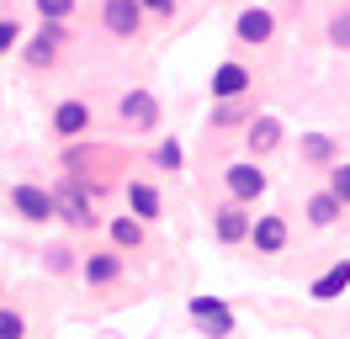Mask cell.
Here are the masks:
<instances>
[{"mask_svg":"<svg viewBox=\"0 0 350 339\" xmlns=\"http://www.w3.org/2000/svg\"><path fill=\"white\" fill-rule=\"evenodd\" d=\"M250 233H255V244H260L265 254H276V249L286 244V223H282V217H260Z\"/></svg>","mask_w":350,"mask_h":339,"instance_id":"8fae6325","label":"cell"},{"mask_svg":"<svg viewBox=\"0 0 350 339\" xmlns=\"http://www.w3.org/2000/svg\"><path fill=\"white\" fill-rule=\"evenodd\" d=\"M111 239H117L122 249H128V244H138V239H144V228H138V217H117V223H111Z\"/></svg>","mask_w":350,"mask_h":339,"instance_id":"e0dca14e","label":"cell"},{"mask_svg":"<svg viewBox=\"0 0 350 339\" xmlns=\"http://www.w3.org/2000/svg\"><path fill=\"white\" fill-rule=\"evenodd\" d=\"M271 27H276V21H271V11H244V16L234 21L239 42H265V38H271Z\"/></svg>","mask_w":350,"mask_h":339,"instance_id":"52a82bcc","label":"cell"},{"mask_svg":"<svg viewBox=\"0 0 350 339\" xmlns=\"http://www.w3.org/2000/svg\"><path fill=\"white\" fill-rule=\"evenodd\" d=\"M191 318H197L213 339H223L228 329H234V313H228L223 302H213V297H191Z\"/></svg>","mask_w":350,"mask_h":339,"instance_id":"6da1fadb","label":"cell"},{"mask_svg":"<svg viewBox=\"0 0 350 339\" xmlns=\"http://www.w3.org/2000/svg\"><path fill=\"white\" fill-rule=\"evenodd\" d=\"M329 38L340 42V48H350V11H345V16H334V27H329Z\"/></svg>","mask_w":350,"mask_h":339,"instance_id":"7402d4cb","label":"cell"},{"mask_svg":"<svg viewBox=\"0 0 350 339\" xmlns=\"http://www.w3.org/2000/svg\"><path fill=\"white\" fill-rule=\"evenodd\" d=\"M159 165H165V170H180V144H159Z\"/></svg>","mask_w":350,"mask_h":339,"instance_id":"cb8c5ba5","label":"cell"},{"mask_svg":"<svg viewBox=\"0 0 350 339\" xmlns=\"http://www.w3.org/2000/svg\"><path fill=\"white\" fill-rule=\"evenodd\" d=\"M128 207H133V217H159V191L154 186H128Z\"/></svg>","mask_w":350,"mask_h":339,"instance_id":"5bb4252c","label":"cell"},{"mask_svg":"<svg viewBox=\"0 0 350 339\" xmlns=\"http://www.w3.org/2000/svg\"><path fill=\"white\" fill-rule=\"evenodd\" d=\"M53 127H59L64 138H75V133H85V127H90V111L80 101H64L59 111H53Z\"/></svg>","mask_w":350,"mask_h":339,"instance_id":"30bf717a","label":"cell"},{"mask_svg":"<svg viewBox=\"0 0 350 339\" xmlns=\"http://www.w3.org/2000/svg\"><path fill=\"white\" fill-rule=\"evenodd\" d=\"M228 191H234V202H255V196L265 191V170L234 165V170H228Z\"/></svg>","mask_w":350,"mask_h":339,"instance_id":"277c9868","label":"cell"},{"mask_svg":"<svg viewBox=\"0 0 350 339\" xmlns=\"http://www.w3.org/2000/svg\"><path fill=\"white\" fill-rule=\"evenodd\" d=\"M64 217H69V223H80V228H85V223H96V217L85 212V196H80L75 186L64 191Z\"/></svg>","mask_w":350,"mask_h":339,"instance_id":"2e32d148","label":"cell"},{"mask_svg":"<svg viewBox=\"0 0 350 339\" xmlns=\"http://www.w3.org/2000/svg\"><path fill=\"white\" fill-rule=\"evenodd\" d=\"M213 90H218V96H244V90H250V69H244V64H223L218 74H213Z\"/></svg>","mask_w":350,"mask_h":339,"instance_id":"9c48e42d","label":"cell"},{"mask_svg":"<svg viewBox=\"0 0 350 339\" xmlns=\"http://www.w3.org/2000/svg\"><path fill=\"white\" fill-rule=\"evenodd\" d=\"M122 117H128L133 127H154L159 122V106H154L149 90H133V96H122Z\"/></svg>","mask_w":350,"mask_h":339,"instance_id":"8992f818","label":"cell"},{"mask_svg":"<svg viewBox=\"0 0 350 339\" xmlns=\"http://www.w3.org/2000/svg\"><path fill=\"white\" fill-rule=\"evenodd\" d=\"M340 207H345V202H340V196H334V191H319V196H313V202H308V217H313V223H319V228H329V223H334V217H340Z\"/></svg>","mask_w":350,"mask_h":339,"instance_id":"7c38bea8","label":"cell"},{"mask_svg":"<svg viewBox=\"0 0 350 339\" xmlns=\"http://www.w3.org/2000/svg\"><path fill=\"white\" fill-rule=\"evenodd\" d=\"M0 339H22V318L5 313V308H0Z\"/></svg>","mask_w":350,"mask_h":339,"instance_id":"44dd1931","label":"cell"},{"mask_svg":"<svg viewBox=\"0 0 350 339\" xmlns=\"http://www.w3.org/2000/svg\"><path fill=\"white\" fill-rule=\"evenodd\" d=\"M11 202H16V212L32 217V223H48V217L59 212V202H53L48 191H38V186H16V191H11Z\"/></svg>","mask_w":350,"mask_h":339,"instance_id":"7a4b0ae2","label":"cell"},{"mask_svg":"<svg viewBox=\"0 0 350 339\" xmlns=\"http://www.w3.org/2000/svg\"><path fill=\"white\" fill-rule=\"evenodd\" d=\"M85 275H90V281H111V275H117V254H96V260H85Z\"/></svg>","mask_w":350,"mask_h":339,"instance_id":"ac0fdd59","label":"cell"},{"mask_svg":"<svg viewBox=\"0 0 350 339\" xmlns=\"http://www.w3.org/2000/svg\"><path fill=\"white\" fill-rule=\"evenodd\" d=\"M138 21H144V5H138V0H107V27L117 38H133Z\"/></svg>","mask_w":350,"mask_h":339,"instance_id":"3957f363","label":"cell"},{"mask_svg":"<svg viewBox=\"0 0 350 339\" xmlns=\"http://www.w3.org/2000/svg\"><path fill=\"white\" fill-rule=\"evenodd\" d=\"M59 42H64V27H59V16H43V32L32 38L27 59H32V64H48L53 53H59Z\"/></svg>","mask_w":350,"mask_h":339,"instance_id":"5b68a950","label":"cell"},{"mask_svg":"<svg viewBox=\"0 0 350 339\" xmlns=\"http://www.w3.org/2000/svg\"><path fill=\"white\" fill-rule=\"evenodd\" d=\"M144 5H149V11H170L175 0H144Z\"/></svg>","mask_w":350,"mask_h":339,"instance_id":"484cf974","label":"cell"},{"mask_svg":"<svg viewBox=\"0 0 350 339\" xmlns=\"http://www.w3.org/2000/svg\"><path fill=\"white\" fill-rule=\"evenodd\" d=\"M303 154H308V159H329V154H334V144H329L324 133H313V138H303Z\"/></svg>","mask_w":350,"mask_h":339,"instance_id":"d6986e66","label":"cell"},{"mask_svg":"<svg viewBox=\"0 0 350 339\" xmlns=\"http://www.w3.org/2000/svg\"><path fill=\"white\" fill-rule=\"evenodd\" d=\"M5 42H16V21H11V16L0 21V48H5Z\"/></svg>","mask_w":350,"mask_h":339,"instance_id":"d4e9b609","label":"cell"},{"mask_svg":"<svg viewBox=\"0 0 350 339\" xmlns=\"http://www.w3.org/2000/svg\"><path fill=\"white\" fill-rule=\"evenodd\" d=\"M329 191H334L340 202H350V165H334V175H329Z\"/></svg>","mask_w":350,"mask_h":339,"instance_id":"ffe728a7","label":"cell"},{"mask_svg":"<svg viewBox=\"0 0 350 339\" xmlns=\"http://www.w3.org/2000/svg\"><path fill=\"white\" fill-rule=\"evenodd\" d=\"M244 233H250V217H244L239 207H223L218 212V239H223V244H234V239H244Z\"/></svg>","mask_w":350,"mask_h":339,"instance_id":"4fadbf2b","label":"cell"},{"mask_svg":"<svg viewBox=\"0 0 350 339\" xmlns=\"http://www.w3.org/2000/svg\"><path fill=\"white\" fill-rule=\"evenodd\" d=\"M276 138H282V122H276V117H260V122L250 127V148H255V154L276 148Z\"/></svg>","mask_w":350,"mask_h":339,"instance_id":"9a60e30c","label":"cell"},{"mask_svg":"<svg viewBox=\"0 0 350 339\" xmlns=\"http://www.w3.org/2000/svg\"><path fill=\"white\" fill-rule=\"evenodd\" d=\"M345 286H350V260H340L334 271H324L319 281H313V292H308V297H319V302H329V297H340Z\"/></svg>","mask_w":350,"mask_h":339,"instance_id":"ba28073f","label":"cell"},{"mask_svg":"<svg viewBox=\"0 0 350 339\" xmlns=\"http://www.w3.org/2000/svg\"><path fill=\"white\" fill-rule=\"evenodd\" d=\"M38 11H43V16H69L75 0H38Z\"/></svg>","mask_w":350,"mask_h":339,"instance_id":"603a6c76","label":"cell"}]
</instances>
